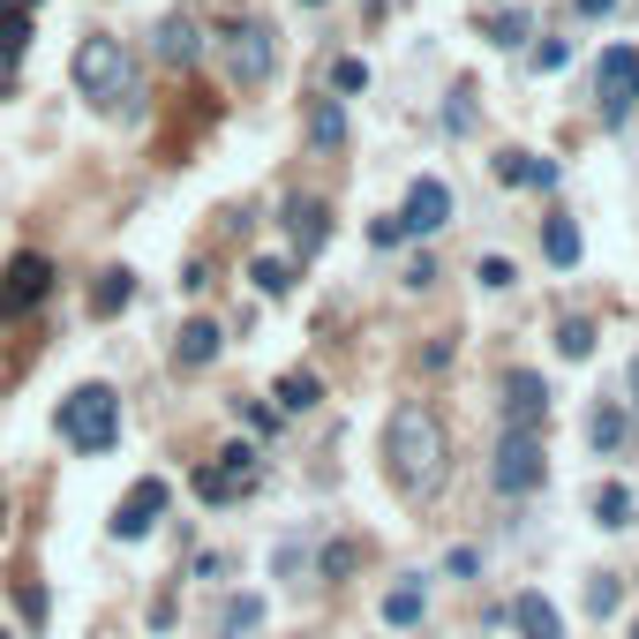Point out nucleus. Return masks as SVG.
<instances>
[{
    "label": "nucleus",
    "mask_w": 639,
    "mask_h": 639,
    "mask_svg": "<svg viewBox=\"0 0 639 639\" xmlns=\"http://www.w3.org/2000/svg\"><path fill=\"white\" fill-rule=\"evenodd\" d=\"M383 466H391V482L406 497H429L445 482V422L422 399L391 406V422H383Z\"/></svg>",
    "instance_id": "f257e3e1"
},
{
    "label": "nucleus",
    "mask_w": 639,
    "mask_h": 639,
    "mask_svg": "<svg viewBox=\"0 0 639 639\" xmlns=\"http://www.w3.org/2000/svg\"><path fill=\"white\" fill-rule=\"evenodd\" d=\"M68 75H75V91H83L91 106H106V114L135 121V61H128L121 38H83L75 61H68Z\"/></svg>",
    "instance_id": "f03ea898"
},
{
    "label": "nucleus",
    "mask_w": 639,
    "mask_h": 639,
    "mask_svg": "<svg viewBox=\"0 0 639 639\" xmlns=\"http://www.w3.org/2000/svg\"><path fill=\"white\" fill-rule=\"evenodd\" d=\"M61 437L83 459H98V451L121 445V391L114 383H83V391H68L61 399Z\"/></svg>",
    "instance_id": "7ed1b4c3"
},
{
    "label": "nucleus",
    "mask_w": 639,
    "mask_h": 639,
    "mask_svg": "<svg viewBox=\"0 0 639 639\" xmlns=\"http://www.w3.org/2000/svg\"><path fill=\"white\" fill-rule=\"evenodd\" d=\"M549 474V451H542V429H505L497 437V459H489V482L497 497H534Z\"/></svg>",
    "instance_id": "20e7f679"
},
{
    "label": "nucleus",
    "mask_w": 639,
    "mask_h": 639,
    "mask_svg": "<svg viewBox=\"0 0 639 639\" xmlns=\"http://www.w3.org/2000/svg\"><path fill=\"white\" fill-rule=\"evenodd\" d=\"M218 61H226V75H234L241 91H256V83H271V68H279V38H271L263 23H234V31L218 38Z\"/></svg>",
    "instance_id": "39448f33"
},
{
    "label": "nucleus",
    "mask_w": 639,
    "mask_h": 639,
    "mask_svg": "<svg viewBox=\"0 0 639 639\" xmlns=\"http://www.w3.org/2000/svg\"><path fill=\"white\" fill-rule=\"evenodd\" d=\"M46 294H54V263L23 249L15 263H8V271H0V323H15L23 309H38Z\"/></svg>",
    "instance_id": "423d86ee"
},
{
    "label": "nucleus",
    "mask_w": 639,
    "mask_h": 639,
    "mask_svg": "<svg viewBox=\"0 0 639 639\" xmlns=\"http://www.w3.org/2000/svg\"><path fill=\"white\" fill-rule=\"evenodd\" d=\"M594 98H602V121L610 128L632 114V98H639V54L632 46H610V54H602V68H594Z\"/></svg>",
    "instance_id": "0eeeda50"
},
{
    "label": "nucleus",
    "mask_w": 639,
    "mask_h": 639,
    "mask_svg": "<svg viewBox=\"0 0 639 639\" xmlns=\"http://www.w3.org/2000/svg\"><path fill=\"white\" fill-rule=\"evenodd\" d=\"M166 505H174V489H166L158 474H143V482L128 489L121 505H114V542H143V534L166 519Z\"/></svg>",
    "instance_id": "6e6552de"
},
{
    "label": "nucleus",
    "mask_w": 639,
    "mask_h": 639,
    "mask_svg": "<svg viewBox=\"0 0 639 639\" xmlns=\"http://www.w3.org/2000/svg\"><path fill=\"white\" fill-rule=\"evenodd\" d=\"M549 422V383L534 369H511L505 377V429H542Z\"/></svg>",
    "instance_id": "1a4fd4ad"
},
{
    "label": "nucleus",
    "mask_w": 639,
    "mask_h": 639,
    "mask_svg": "<svg viewBox=\"0 0 639 639\" xmlns=\"http://www.w3.org/2000/svg\"><path fill=\"white\" fill-rule=\"evenodd\" d=\"M399 226H406V234H437V226H451V189L437 181V174H422V181L406 189V211H399Z\"/></svg>",
    "instance_id": "9d476101"
},
{
    "label": "nucleus",
    "mask_w": 639,
    "mask_h": 639,
    "mask_svg": "<svg viewBox=\"0 0 639 639\" xmlns=\"http://www.w3.org/2000/svg\"><path fill=\"white\" fill-rule=\"evenodd\" d=\"M151 54H158L166 68H196V61H203V31H196V15H189V8H174V15L158 23Z\"/></svg>",
    "instance_id": "9b49d317"
},
{
    "label": "nucleus",
    "mask_w": 639,
    "mask_h": 639,
    "mask_svg": "<svg viewBox=\"0 0 639 639\" xmlns=\"http://www.w3.org/2000/svg\"><path fill=\"white\" fill-rule=\"evenodd\" d=\"M31 15H38V0H0V91L15 83V61L31 46Z\"/></svg>",
    "instance_id": "f8f14e48"
},
{
    "label": "nucleus",
    "mask_w": 639,
    "mask_h": 639,
    "mask_svg": "<svg viewBox=\"0 0 639 639\" xmlns=\"http://www.w3.org/2000/svg\"><path fill=\"white\" fill-rule=\"evenodd\" d=\"M286 241L301 256H317L323 241H331V211H323L317 196H286Z\"/></svg>",
    "instance_id": "ddd939ff"
},
{
    "label": "nucleus",
    "mask_w": 639,
    "mask_h": 639,
    "mask_svg": "<svg viewBox=\"0 0 639 639\" xmlns=\"http://www.w3.org/2000/svg\"><path fill=\"white\" fill-rule=\"evenodd\" d=\"M218 346H226V331H218L211 317H189L181 323V339H174V362H181V369H211Z\"/></svg>",
    "instance_id": "4468645a"
},
{
    "label": "nucleus",
    "mask_w": 639,
    "mask_h": 639,
    "mask_svg": "<svg viewBox=\"0 0 639 639\" xmlns=\"http://www.w3.org/2000/svg\"><path fill=\"white\" fill-rule=\"evenodd\" d=\"M497 181H505V189H557V158H534V151H505V158H497Z\"/></svg>",
    "instance_id": "2eb2a0df"
},
{
    "label": "nucleus",
    "mask_w": 639,
    "mask_h": 639,
    "mask_svg": "<svg viewBox=\"0 0 639 639\" xmlns=\"http://www.w3.org/2000/svg\"><path fill=\"white\" fill-rule=\"evenodd\" d=\"M511 625L526 639H565V617H557V602H542V594H519L511 602Z\"/></svg>",
    "instance_id": "dca6fc26"
},
{
    "label": "nucleus",
    "mask_w": 639,
    "mask_h": 639,
    "mask_svg": "<svg viewBox=\"0 0 639 639\" xmlns=\"http://www.w3.org/2000/svg\"><path fill=\"white\" fill-rule=\"evenodd\" d=\"M422 617H429V594H422V579H406V587H391V594H383V625H391V632H414Z\"/></svg>",
    "instance_id": "f3484780"
},
{
    "label": "nucleus",
    "mask_w": 639,
    "mask_h": 639,
    "mask_svg": "<svg viewBox=\"0 0 639 639\" xmlns=\"http://www.w3.org/2000/svg\"><path fill=\"white\" fill-rule=\"evenodd\" d=\"M128 301H135V271H98V286H91V317H121Z\"/></svg>",
    "instance_id": "a211bd4d"
},
{
    "label": "nucleus",
    "mask_w": 639,
    "mask_h": 639,
    "mask_svg": "<svg viewBox=\"0 0 639 639\" xmlns=\"http://www.w3.org/2000/svg\"><path fill=\"white\" fill-rule=\"evenodd\" d=\"M625 437H632V414L602 399V406L587 414V445H594V451H617V445H625Z\"/></svg>",
    "instance_id": "6ab92c4d"
},
{
    "label": "nucleus",
    "mask_w": 639,
    "mask_h": 639,
    "mask_svg": "<svg viewBox=\"0 0 639 639\" xmlns=\"http://www.w3.org/2000/svg\"><path fill=\"white\" fill-rule=\"evenodd\" d=\"M309 143H317V151H339V143H346V106H339V98H317V106H309Z\"/></svg>",
    "instance_id": "aec40b11"
},
{
    "label": "nucleus",
    "mask_w": 639,
    "mask_h": 639,
    "mask_svg": "<svg viewBox=\"0 0 639 639\" xmlns=\"http://www.w3.org/2000/svg\"><path fill=\"white\" fill-rule=\"evenodd\" d=\"M317 399H323V377H317V369H286V377H279V406H286V414H309Z\"/></svg>",
    "instance_id": "412c9836"
},
{
    "label": "nucleus",
    "mask_w": 639,
    "mask_h": 639,
    "mask_svg": "<svg viewBox=\"0 0 639 639\" xmlns=\"http://www.w3.org/2000/svg\"><path fill=\"white\" fill-rule=\"evenodd\" d=\"M594 526H610V534L632 526V489H625V482H602V489H594Z\"/></svg>",
    "instance_id": "4be33fe9"
},
{
    "label": "nucleus",
    "mask_w": 639,
    "mask_h": 639,
    "mask_svg": "<svg viewBox=\"0 0 639 639\" xmlns=\"http://www.w3.org/2000/svg\"><path fill=\"white\" fill-rule=\"evenodd\" d=\"M542 256H549L557 271H572L579 263V226L572 218H549V226H542Z\"/></svg>",
    "instance_id": "5701e85b"
},
{
    "label": "nucleus",
    "mask_w": 639,
    "mask_h": 639,
    "mask_svg": "<svg viewBox=\"0 0 639 639\" xmlns=\"http://www.w3.org/2000/svg\"><path fill=\"white\" fill-rule=\"evenodd\" d=\"M211 466H218L234 489H256V445H226L218 459H211Z\"/></svg>",
    "instance_id": "b1692460"
},
{
    "label": "nucleus",
    "mask_w": 639,
    "mask_h": 639,
    "mask_svg": "<svg viewBox=\"0 0 639 639\" xmlns=\"http://www.w3.org/2000/svg\"><path fill=\"white\" fill-rule=\"evenodd\" d=\"M617 610H625V579H587V617H617Z\"/></svg>",
    "instance_id": "393cba45"
},
{
    "label": "nucleus",
    "mask_w": 639,
    "mask_h": 639,
    "mask_svg": "<svg viewBox=\"0 0 639 639\" xmlns=\"http://www.w3.org/2000/svg\"><path fill=\"white\" fill-rule=\"evenodd\" d=\"M557 354H565V362H587V354H594V323L565 317V323H557Z\"/></svg>",
    "instance_id": "a878e982"
},
{
    "label": "nucleus",
    "mask_w": 639,
    "mask_h": 639,
    "mask_svg": "<svg viewBox=\"0 0 639 639\" xmlns=\"http://www.w3.org/2000/svg\"><path fill=\"white\" fill-rule=\"evenodd\" d=\"M249 279H256V294H271V301H279V294L294 286V263H279V256H256Z\"/></svg>",
    "instance_id": "bb28decb"
},
{
    "label": "nucleus",
    "mask_w": 639,
    "mask_h": 639,
    "mask_svg": "<svg viewBox=\"0 0 639 639\" xmlns=\"http://www.w3.org/2000/svg\"><path fill=\"white\" fill-rule=\"evenodd\" d=\"M489 46H526V8H497V15H489Z\"/></svg>",
    "instance_id": "cd10ccee"
},
{
    "label": "nucleus",
    "mask_w": 639,
    "mask_h": 639,
    "mask_svg": "<svg viewBox=\"0 0 639 639\" xmlns=\"http://www.w3.org/2000/svg\"><path fill=\"white\" fill-rule=\"evenodd\" d=\"M189 489L203 497V505H234V497H241V489H234V482H226L218 466H196V482H189Z\"/></svg>",
    "instance_id": "c85d7f7f"
},
{
    "label": "nucleus",
    "mask_w": 639,
    "mask_h": 639,
    "mask_svg": "<svg viewBox=\"0 0 639 639\" xmlns=\"http://www.w3.org/2000/svg\"><path fill=\"white\" fill-rule=\"evenodd\" d=\"M256 625H263V602H256V594H241V602L226 610V639H249Z\"/></svg>",
    "instance_id": "c756f323"
},
{
    "label": "nucleus",
    "mask_w": 639,
    "mask_h": 639,
    "mask_svg": "<svg viewBox=\"0 0 639 639\" xmlns=\"http://www.w3.org/2000/svg\"><path fill=\"white\" fill-rule=\"evenodd\" d=\"M15 610H23V617H31V632H38L54 602H46V587H38V579H23V587H15Z\"/></svg>",
    "instance_id": "7c9ffc66"
},
{
    "label": "nucleus",
    "mask_w": 639,
    "mask_h": 639,
    "mask_svg": "<svg viewBox=\"0 0 639 639\" xmlns=\"http://www.w3.org/2000/svg\"><path fill=\"white\" fill-rule=\"evenodd\" d=\"M474 279H482L489 294H505V286L519 279V271H511V256H482V263H474Z\"/></svg>",
    "instance_id": "2f4dec72"
},
{
    "label": "nucleus",
    "mask_w": 639,
    "mask_h": 639,
    "mask_svg": "<svg viewBox=\"0 0 639 639\" xmlns=\"http://www.w3.org/2000/svg\"><path fill=\"white\" fill-rule=\"evenodd\" d=\"M445 128H451V135H466V128H474V91H451V106H445Z\"/></svg>",
    "instance_id": "473e14b6"
},
{
    "label": "nucleus",
    "mask_w": 639,
    "mask_h": 639,
    "mask_svg": "<svg viewBox=\"0 0 639 639\" xmlns=\"http://www.w3.org/2000/svg\"><path fill=\"white\" fill-rule=\"evenodd\" d=\"M565 61H572V46H565V38H542V46H534V68H542V75H557Z\"/></svg>",
    "instance_id": "72a5a7b5"
},
{
    "label": "nucleus",
    "mask_w": 639,
    "mask_h": 639,
    "mask_svg": "<svg viewBox=\"0 0 639 639\" xmlns=\"http://www.w3.org/2000/svg\"><path fill=\"white\" fill-rule=\"evenodd\" d=\"M331 83H339V91H369V61H354V54H346V61L331 68Z\"/></svg>",
    "instance_id": "f704fd0d"
},
{
    "label": "nucleus",
    "mask_w": 639,
    "mask_h": 639,
    "mask_svg": "<svg viewBox=\"0 0 639 639\" xmlns=\"http://www.w3.org/2000/svg\"><path fill=\"white\" fill-rule=\"evenodd\" d=\"M354 572V542H331V549H323V579H346Z\"/></svg>",
    "instance_id": "c9c22d12"
},
{
    "label": "nucleus",
    "mask_w": 639,
    "mask_h": 639,
    "mask_svg": "<svg viewBox=\"0 0 639 639\" xmlns=\"http://www.w3.org/2000/svg\"><path fill=\"white\" fill-rule=\"evenodd\" d=\"M369 241H377V249H399V241H406V226H399V218H377V226H369Z\"/></svg>",
    "instance_id": "e433bc0d"
},
{
    "label": "nucleus",
    "mask_w": 639,
    "mask_h": 639,
    "mask_svg": "<svg viewBox=\"0 0 639 639\" xmlns=\"http://www.w3.org/2000/svg\"><path fill=\"white\" fill-rule=\"evenodd\" d=\"M445 572H451V579H474V572H482V557H474V549H451Z\"/></svg>",
    "instance_id": "4c0bfd02"
},
{
    "label": "nucleus",
    "mask_w": 639,
    "mask_h": 639,
    "mask_svg": "<svg viewBox=\"0 0 639 639\" xmlns=\"http://www.w3.org/2000/svg\"><path fill=\"white\" fill-rule=\"evenodd\" d=\"M579 15H610V8H617V0H572Z\"/></svg>",
    "instance_id": "58836bf2"
},
{
    "label": "nucleus",
    "mask_w": 639,
    "mask_h": 639,
    "mask_svg": "<svg viewBox=\"0 0 639 639\" xmlns=\"http://www.w3.org/2000/svg\"><path fill=\"white\" fill-rule=\"evenodd\" d=\"M632 414H639V354H632Z\"/></svg>",
    "instance_id": "ea45409f"
},
{
    "label": "nucleus",
    "mask_w": 639,
    "mask_h": 639,
    "mask_svg": "<svg viewBox=\"0 0 639 639\" xmlns=\"http://www.w3.org/2000/svg\"><path fill=\"white\" fill-rule=\"evenodd\" d=\"M301 8H323V0H301Z\"/></svg>",
    "instance_id": "a19ab883"
},
{
    "label": "nucleus",
    "mask_w": 639,
    "mask_h": 639,
    "mask_svg": "<svg viewBox=\"0 0 639 639\" xmlns=\"http://www.w3.org/2000/svg\"><path fill=\"white\" fill-rule=\"evenodd\" d=\"M0 639H15V632H0Z\"/></svg>",
    "instance_id": "79ce46f5"
}]
</instances>
